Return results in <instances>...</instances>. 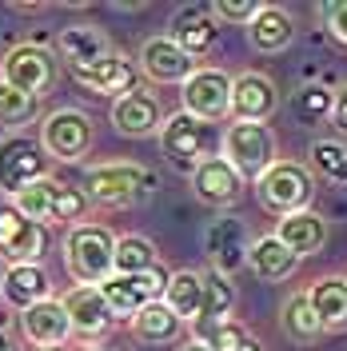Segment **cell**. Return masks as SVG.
<instances>
[{
	"label": "cell",
	"mask_w": 347,
	"mask_h": 351,
	"mask_svg": "<svg viewBox=\"0 0 347 351\" xmlns=\"http://www.w3.org/2000/svg\"><path fill=\"white\" fill-rule=\"evenodd\" d=\"M64 263L76 284L100 287L116 276V236L104 223H76L64 240Z\"/></svg>",
	"instance_id": "6da1fadb"
},
{
	"label": "cell",
	"mask_w": 347,
	"mask_h": 351,
	"mask_svg": "<svg viewBox=\"0 0 347 351\" xmlns=\"http://www.w3.org/2000/svg\"><path fill=\"white\" fill-rule=\"evenodd\" d=\"M256 192H260L263 208L283 219V216H296V212H307V204L315 199V176L296 160H276L256 180Z\"/></svg>",
	"instance_id": "7a4b0ae2"
},
{
	"label": "cell",
	"mask_w": 347,
	"mask_h": 351,
	"mask_svg": "<svg viewBox=\"0 0 347 351\" xmlns=\"http://www.w3.org/2000/svg\"><path fill=\"white\" fill-rule=\"evenodd\" d=\"M156 188V176L140 164H100L84 176V196L96 204H136Z\"/></svg>",
	"instance_id": "3957f363"
},
{
	"label": "cell",
	"mask_w": 347,
	"mask_h": 351,
	"mask_svg": "<svg viewBox=\"0 0 347 351\" xmlns=\"http://www.w3.org/2000/svg\"><path fill=\"white\" fill-rule=\"evenodd\" d=\"M0 84L40 100L44 92L56 84V56L48 48H40V44H16L0 60Z\"/></svg>",
	"instance_id": "277c9868"
},
{
	"label": "cell",
	"mask_w": 347,
	"mask_h": 351,
	"mask_svg": "<svg viewBox=\"0 0 347 351\" xmlns=\"http://www.w3.org/2000/svg\"><path fill=\"white\" fill-rule=\"evenodd\" d=\"M160 148L180 172H195L208 156H212V128L204 120H195L188 112H176L160 128Z\"/></svg>",
	"instance_id": "5b68a950"
},
{
	"label": "cell",
	"mask_w": 347,
	"mask_h": 351,
	"mask_svg": "<svg viewBox=\"0 0 347 351\" xmlns=\"http://www.w3.org/2000/svg\"><path fill=\"white\" fill-rule=\"evenodd\" d=\"M224 160L236 168L243 180H260L276 164V136L267 124H232L224 136Z\"/></svg>",
	"instance_id": "8992f818"
},
{
	"label": "cell",
	"mask_w": 347,
	"mask_h": 351,
	"mask_svg": "<svg viewBox=\"0 0 347 351\" xmlns=\"http://www.w3.org/2000/svg\"><path fill=\"white\" fill-rule=\"evenodd\" d=\"M168 280H172V276H168L164 267H152V271H144V276H112V280L100 284V291H104V300H108L116 319H124V315L136 319L148 304L164 300Z\"/></svg>",
	"instance_id": "52a82bcc"
},
{
	"label": "cell",
	"mask_w": 347,
	"mask_h": 351,
	"mask_svg": "<svg viewBox=\"0 0 347 351\" xmlns=\"http://www.w3.org/2000/svg\"><path fill=\"white\" fill-rule=\"evenodd\" d=\"M48 176V156L36 140L28 136H8L0 140V192L21 196L28 184Z\"/></svg>",
	"instance_id": "ba28073f"
},
{
	"label": "cell",
	"mask_w": 347,
	"mask_h": 351,
	"mask_svg": "<svg viewBox=\"0 0 347 351\" xmlns=\"http://www.w3.org/2000/svg\"><path fill=\"white\" fill-rule=\"evenodd\" d=\"M232 76L219 72V68H195V76L184 84V112L204 120V124H216L224 116H232Z\"/></svg>",
	"instance_id": "9c48e42d"
},
{
	"label": "cell",
	"mask_w": 347,
	"mask_h": 351,
	"mask_svg": "<svg viewBox=\"0 0 347 351\" xmlns=\"http://www.w3.org/2000/svg\"><path fill=\"white\" fill-rule=\"evenodd\" d=\"M40 148L52 160H64V164L80 160L92 148V120L76 108H60V112H52V116H44Z\"/></svg>",
	"instance_id": "30bf717a"
},
{
	"label": "cell",
	"mask_w": 347,
	"mask_h": 351,
	"mask_svg": "<svg viewBox=\"0 0 347 351\" xmlns=\"http://www.w3.org/2000/svg\"><path fill=\"white\" fill-rule=\"evenodd\" d=\"M48 247L44 223L21 216L12 204H0V256L8 263H40Z\"/></svg>",
	"instance_id": "8fae6325"
},
{
	"label": "cell",
	"mask_w": 347,
	"mask_h": 351,
	"mask_svg": "<svg viewBox=\"0 0 347 351\" xmlns=\"http://www.w3.org/2000/svg\"><path fill=\"white\" fill-rule=\"evenodd\" d=\"M140 68L156 84H188L195 76V60L172 40V36H152L140 48Z\"/></svg>",
	"instance_id": "7c38bea8"
},
{
	"label": "cell",
	"mask_w": 347,
	"mask_h": 351,
	"mask_svg": "<svg viewBox=\"0 0 347 351\" xmlns=\"http://www.w3.org/2000/svg\"><path fill=\"white\" fill-rule=\"evenodd\" d=\"M276 108H280V92L263 72L236 76V84H232V116H236V124H263Z\"/></svg>",
	"instance_id": "4fadbf2b"
},
{
	"label": "cell",
	"mask_w": 347,
	"mask_h": 351,
	"mask_svg": "<svg viewBox=\"0 0 347 351\" xmlns=\"http://www.w3.org/2000/svg\"><path fill=\"white\" fill-rule=\"evenodd\" d=\"M192 188L204 204H212V208H232V204L243 196V176H239L224 156H208V160L192 172Z\"/></svg>",
	"instance_id": "5bb4252c"
},
{
	"label": "cell",
	"mask_w": 347,
	"mask_h": 351,
	"mask_svg": "<svg viewBox=\"0 0 347 351\" xmlns=\"http://www.w3.org/2000/svg\"><path fill=\"white\" fill-rule=\"evenodd\" d=\"M60 304H64L68 319H72V331H80V335H88V339L104 335V331L112 328V319H116L100 287L76 284V287H72V291L64 295V300H60Z\"/></svg>",
	"instance_id": "9a60e30c"
},
{
	"label": "cell",
	"mask_w": 347,
	"mask_h": 351,
	"mask_svg": "<svg viewBox=\"0 0 347 351\" xmlns=\"http://www.w3.org/2000/svg\"><path fill=\"white\" fill-rule=\"evenodd\" d=\"M21 331L28 343H36L40 351L48 348H64V339L72 335V319L60 300H44V304L21 311Z\"/></svg>",
	"instance_id": "2e32d148"
},
{
	"label": "cell",
	"mask_w": 347,
	"mask_h": 351,
	"mask_svg": "<svg viewBox=\"0 0 347 351\" xmlns=\"http://www.w3.org/2000/svg\"><path fill=\"white\" fill-rule=\"evenodd\" d=\"M204 247H208V256L216 263V271L232 276L239 263H248V247H252L243 219H236V216L216 219V223L208 228V236H204Z\"/></svg>",
	"instance_id": "e0dca14e"
},
{
	"label": "cell",
	"mask_w": 347,
	"mask_h": 351,
	"mask_svg": "<svg viewBox=\"0 0 347 351\" xmlns=\"http://www.w3.org/2000/svg\"><path fill=\"white\" fill-rule=\"evenodd\" d=\"M76 84H84L88 92H100V96H128L136 92V68L124 60V56H104L96 64H84V68H68Z\"/></svg>",
	"instance_id": "ac0fdd59"
},
{
	"label": "cell",
	"mask_w": 347,
	"mask_h": 351,
	"mask_svg": "<svg viewBox=\"0 0 347 351\" xmlns=\"http://www.w3.org/2000/svg\"><path fill=\"white\" fill-rule=\"evenodd\" d=\"M112 124L120 136H152V132L164 128V112H160V100L152 92H128L112 104Z\"/></svg>",
	"instance_id": "d6986e66"
},
{
	"label": "cell",
	"mask_w": 347,
	"mask_h": 351,
	"mask_svg": "<svg viewBox=\"0 0 347 351\" xmlns=\"http://www.w3.org/2000/svg\"><path fill=\"white\" fill-rule=\"evenodd\" d=\"M216 16H212V8H204V4H188V8H180L172 21V40L188 52V56H208L212 48H216Z\"/></svg>",
	"instance_id": "ffe728a7"
},
{
	"label": "cell",
	"mask_w": 347,
	"mask_h": 351,
	"mask_svg": "<svg viewBox=\"0 0 347 351\" xmlns=\"http://www.w3.org/2000/svg\"><path fill=\"white\" fill-rule=\"evenodd\" d=\"M48 291H52V284H48V271H44L40 263H12L4 271V280H0L4 304H12L16 311H28V307L52 300Z\"/></svg>",
	"instance_id": "44dd1931"
},
{
	"label": "cell",
	"mask_w": 347,
	"mask_h": 351,
	"mask_svg": "<svg viewBox=\"0 0 347 351\" xmlns=\"http://www.w3.org/2000/svg\"><path fill=\"white\" fill-rule=\"evenodd\" d=\"M248 267H252L260 280H267V284H280V280H287V276L300 267V256H296L287 243L276 240V232H272V236L252 240V247H248Z\"/></svg>",
	"instance_id": "7402d4cb"
},
{
	"label": "cell",
	"mask_w": 347,
	"mask_h": 351,
	"mask_svg": "<svg viewBox=\"0 0 347 351\" xmlns=\"http://www.w3.org/2000/svg\"><path fill=\"white\" fill-rule=\"evenodd\" d=\"M276 240L287 243V247H291V252L304 260V256H315V252L324 247V240H327V223H324V216H315V212L307 208V212L283 216L280 223H276Z\"/></svg>",
	"instance_id": "603a6c76"
},
{
	"label": "cell",
	"mask_w": 347,
	"mask_h": 351,
	"mask_svg": "<svg viewBox=\"0 0 347 351\" xmlns=\"http://www.w3.org/2000/svg\"><path fill=\"white\" fill-rule=\"evenodd\" d=\"M248 36H252V44L260 52H280V48H287L296 40V21L276 4H263V12L248 24Z\"/></svg>",
	"instance_id": "cb8c5ba5"
},
{
	"label": "cell",
	"mask_w": 347,
	"mask_h": 351,
	"mask_svg": "<svg viewBox=\"0 0 347 351\" xmlns=\"http://www.w3.org/2000/svg\"><path fill=\"white\" fill-rule=\"evenodd\" d=\"M60 52H64L68 68H84V64H96V60L112 56L104 32H96L92 24H72V28H64L60 32Z\"/></svg>",
	"instance_id": "d4e9b609"
},
{
	"label": "cell",
	"mask_w": 347,
	"mask_h": 351,
	"mask_svg": "<svg viewBox=\"0 0 347 351\" xmlns=\"http://www.w3.org/2000/svg\"><path fill=\"white\" fill-rule=\"evenodd\" d=\"M164 304L172 307L180 319L200 324L204 319V271H176L172 280H168Z\"/></svg>",
	"instance_id": "484cf974"
},
{
	"label": "cell",
	"mask_w": 347,
	"mask_h": 351,
	"mask_svg": "<svg viewBox=\"0 0 347 351\" xmlns=\"http://www.w3.org/2000/svg\"><path fill=\"white\" fill-rule=\"evenodd\" d=\"M307 300L315 307V315L324 319V328H347V280L324 276L307 287Z\"/></svg>",
	"instance_id": "4316f807"
},
{
	"label": "cell",
	"mask_w": 347,
	"mask_h": 351,
	"mask_svg": "<svg viewBox=\"0 0 347 351\" xmlns=\"http://www.w3.org/2000/svg\"><path fill=\"white\" fill-rule=\"evenodd\" d=\"M180 328H184V319H180L164 300L148 304L136 319H132V335L144 339V343H172L176 335H180Z\"/></svg>",
	"instance_id": "83f0119b"
},
{
	"label": "cell",
	"mask_w": 347,
	"mask_h": 351,
	"mask_svg": "<svg viewBox=\"0 0 347 351\" xmlns=\"http://www.w3.org/2000/svg\"><path fill=\"white\" fill-rule=\"evenodd\" d=\"M236 307V287H232V276L224 271H204V319L195 328H212V324H224Z\"/></svg>",
	"instance_id": "f1b7e54d"
},
{
	"label": "cell",
	"mask_w": 347,
	"mask_h": 351,
	"mask_svg": "<svg viewBox=\"0 0 347 351\" xmlns=\"http://www.w3.org/2000/svg\"><path fill=\"white\" fill-rule=\"evenodd\" d=\"M280 324H283V331H287L296 343H311V339H320V331H327L324 319L315 315L311 300H307V291L291 295V300L280 307Z\"/></svg>",
	"instance_id": "f546056e"
},
{
	"label": "cell",
	"mask_w": 347,
	"mask_h": 351,
	"mask_svg": "<svg viewBox=\"0 0 347 351\" xmlns=\"http://www.w3.org/2000/svg\"><path fill=\"white\" fill-rule=\"evenodd\" d=\"M56 188H60V180L44 176V180H36V184H28L21 196H12V208H16L21 216L36 219V223H52V208H56Z\"/></svg>",
	"instance_id": "4dcf8cb0"
},
{
	"label": "cell",
	"mask_w": 347,
	"mask_h": 351,
	"mask_svg": "<svg viewBox=\"0 0 347 351\" xmlns=\"http://www.w3.org/2000/svg\"><path fill=\"white\" fill-rule=\"evenodd\" d=\"M152 267H160L152 240H144V236H120L116 240V276H144Z\"/></svg>",
	"instance_id": "1f68e13d"
},
{
	"label": "cell",
	"mask_w": 347,
	"mask_h": 351,
	"mask_svg": "<svg viewBox=\"0 0 347 351\" xmlns=\"http://www.w3.org/2000/svg\"><path fill=\"white\" fill-rule=\"evenodd\" d=\"M195 339H200V343H208L212 351H263L260 339H252V335L239 328V324H232V319L212 324V328H200Z\"/></svg>",
	"instance_id": "d6a6232c"
},
{
	"label": "cell",
	"mask_w": 347,
	"mask_h": 351,
	"mask_svg": "<svg viewBox=\"0 0 347 351\" xmlns=\"http://www.w3.org/2000/svg\"><path fill=\"white\" fill-rule=\"evenodd\" d=\"M307 156H311V168L320 176H327L331 184H347V144H339V140H315L307 148Z\"/></svg>",
	"instance_id": "836d02e7"
},
{
	"label": "cell",
	"mask_w": 347,
	"mask_h": 351,
	"mask_svg": "<svg viewBox=\"0 0 347 351\" xmlns=\"http://www.w3.org/2000/svg\"><path fill=\"white\" fill-rule=\"evenodd\" d=\"M291 108H296V116H300L304 124H320V120H327V116L335 112V92L324 88V84H307V88L296 92Z\"/></svg>",
	"instance_id": "e575fe53"
},
{
	"label": "cell",
	"mask_w": 347,
	"mask_h": 351,
	"mask_svg": "<svg viewBox=\"0 0 347 351\" xmlns=\"http://www.w3.org/2000/svg\"><path fill=\"white\" fill-rule=\"evenodd\" d=\"M36 112V96H24L16 88L0 84V124H21Z\"/></svg>",
	"instance_id": "d590c367"
},
{
	"label": "cell",
	"mask_w": 347,
	"mask_h": 351,
	"mask_svg": "<svg viewBox=\"0 0 347 351\" xmlns=\"http://www.w3.org/2000/svg\"><path fill=\"white\" fill-rule=\"evenodd\" d=\"M208 8H212L216 21H228V24H252L263 12L260 0H216V4H208Z\"/></svg>",
	"instance_id": "8d00e7d4"
},
{
	"label": "cell",
	"mask_w": 347,
	"mask_h": 351,
	"mask_svg": "<svg viewBox=\"0 0 347 351\" xmlns=\"http://www.w3.org/2000/svg\"><path fill=\"white\" fill-rule=\"evenodd\" d=\"M324 16H327V28H331V36H335L339 44H347V0H335V4H327Z\"/></svg>",
	"instance_id": "74e56055"
},
{
	"label": "cell",
	"mask_w": 347,
	"mask_h": 351,
	"mask_svg": "<svg viewBox=\"0 0 347 351\" xmlns=\"http://www.w3.org/2000/svg\"><path fill=\"white\" fill-rule=\"evenodd\" d=\"M331 120H335V128L347 136V88L335 92V112H331Z\"/></svg>",
	"instance_id": "f35d334b"
},
{
	"label": "cell",
	"mask_w": 347,
	"mask_h": 351,
	"mask_svg": "<svg viewBox=\"0 0 347 351\" xmlns=\"http://www.w3.org/2000/svg\"><path fill=\"white\" fill-rule=\"evenodd\" d=\"M184 351H212V348H208V343H200V339H192V343H188Z\"/></svg>",
	"instance_id": "ab89813d"
},
{
	"label": "cell",
	"mask_w": 347,
	"mask_h": 351,
	"mask_svg": "<svg viewBox=\"0 0 347 351\" xmlns=\"http://www.w3.org/2000/svg\"><path fill=\"white\" fill-rule=\"evenodd\" d=\"M0 351H12V343H8V335L0 331Z\"/></svg>",
	"instance_id": "60d3db41"
},
{
	"label": "cell",
	"mask_w": 347,
	"mask_h": 351,
	"mask_svg": "<svg viewBox=\"0 0 347 351\" xmlns=\"http://www.w3.org/2000/svg\"><path fill=\"white\" fill-rule=\"evenodd\" d=\"M48 351H68V348H48Z\"/></svg>",
	"instance_id": "b9f144b4"
},
{
	"label": "cell",
	"mask_w": 347,
	"mask_h": 351,
	"mask_svg": "<svg viewBox=\"0 0 347 351\" xmlns=\"http://www.w3.org/2000/svg\"><path fill=\"white\" fill-rule=\"evenodd\" d=\"M88 351H100V348H88Z\"/></svg>",
	"instance_id": "7bdbcfd3"
}]
</instances>
